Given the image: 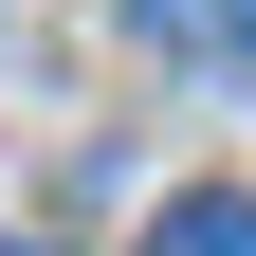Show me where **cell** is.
<instances>
[{
  "label": "cell",
  "mask_w": 256,
  "mask_h": 256,
  "mask_svg": "<svg viewBox=\"0 0 256 256\" xmlns=\"http://www.w3.org/2000/svg\"><path fill=\"white\" fill-rule=\"evenodd\" d=\"M128 37L183 74H256V0H128Z\"/></svg>",
  "instance_id": "cell-1"
},
{
  "label": "cell",
  "mask_w": 256,
  "mask_h": 256,
  "mask_svg": "<svg viewBox=\"0 0 256 256\" xmlns=\"http://www.w3.org/2000/svg\"><path fill=\"white\" fill-rule=\"evenodd\" d=\"M146 256H256V183H183L146 220Z\"/></svg>",
  "instance_id": "cell-2"
},
{
  "label": "cell",
  "mask_w": 256,
  "mask_h": 256,
  "mask_svg": "<svg viewBox=\"0 0 256 256\" xmlns=\"http://www.w3.org/2000/svg\"><path fill=\"white\" fill-rule=\"evenodd\" d=\"M0 256H37V238H0Z\"/></svg>",
  "instance_id": "cell-3"
}]
</instances>
